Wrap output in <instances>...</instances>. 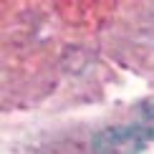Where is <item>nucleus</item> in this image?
I'll return each mask as SVG.
<instances>
[{
    "label": "nucleus",
    "instance_id": "obj_1",
    "mask_svg": "<svg viewBox=\"0 0 154 154\" xmlns=\"http://www.w3.org/2000/svg\"><path fill=\"white\" fill-rule=\"evenodd\" d=\"M154 142V126L144 119L119 126H106L91 137L94 154H142Z\"/></svg>",
    "mask_w": 154,
    "mask_h": 154
},
{
    "label": "nucleus",
    "instance_id": "obj_2",
    "mask_svg": "<svg viewBox=\"0 0 154 154\" xmlns=\"http://www.w3.org/2000/svg\"><path fill=\"white\" fill-rule=\"evenodd\" d=\"M139 119H144L149 126H154V99H149V101L142 106V116H139Z\"/></svg>",
    "mask_w": 154,
    "mask_h": 154
}]
</instances>
